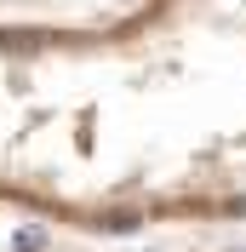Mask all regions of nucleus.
I'll return each instance as SVG.
<instances>
[{
    "mask_svg": "<svg viewBox=\"0 0 246 252\" xmlns=\"http://www.w3.org/2000/svg\"><path fill=\"white\" fill-rule=\"evenodd\" d=\"M40 241H46V235H40V229H23V235H17V247H12V252H40Z\"/></svg>",
    "mask_w": 246,
    "mask_h": 252,
    "instance_id": "1",
    "label": "nucleus"
}]
</instances>
